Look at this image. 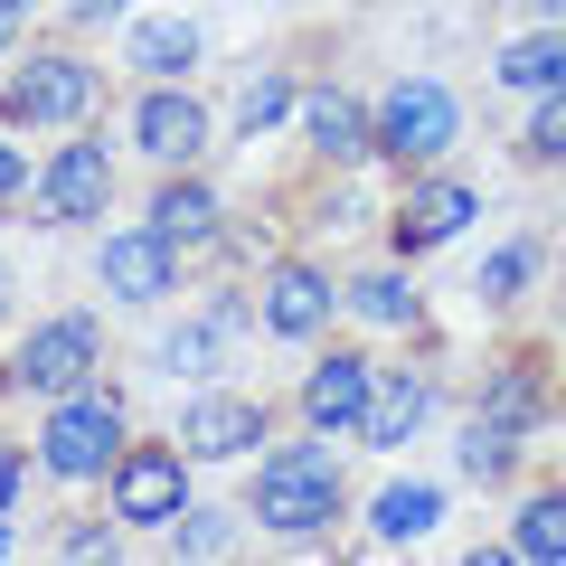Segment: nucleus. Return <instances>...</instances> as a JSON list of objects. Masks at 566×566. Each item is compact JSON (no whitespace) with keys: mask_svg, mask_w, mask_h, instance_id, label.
<instances>
[{"mask_svg":"<svg viewBox=\"0 0 566 566\" xmlns=\"http://www.w3.org/2000/svg\"><path fill=\"white\" fill-rule=\"evenodd\" d=\"M255 510L274 538H312V528H331V510H340V472H331V453L322 444H293V453H274V463L255 472Z\"/></svg>","mask_w":566,"mask_h":566,"instance_id":"f257e3e1","label":"nucleus"},{"mask_svg":"<svg viewBox=\"0 0 566 566\" xmlns=\"http://www.w3.org/2000/svg\"><path fill=\"white\" fill-rule=\"evenodd\" d=\"M39 463L57 472V482H95V472H114L123 463V406L114 397H85V387H76V397H57Z\"/></svg>","mask_w":566,"mask_h":566,"instance_id":"f03ea898","label":"nucleus"},{"mask_svg":"<svg viewBox=\"0 0 566 566\" xmlns=\"http://www.w3.org/2000/svg\"><path fill=\"white\" fill-rule=\"evenodd\" d=\"M189 510V453L180 444H133L114 463V520L123 528H180Z\"/></svg>","mask_w":566,"mask_h":566,"instance_id":"7ed1b4c3","label":"nucleus"},{"mask_svg":"<svg viewBox=\"0 0 566 566\" xmlns=\"http://www.w3.org/2000/svg\"><path fill=\"white\" fill-rule=\"evenodd\" d=\"M95 359H104L95 322H85V312H57V322H39L20 340V368H10V378H20L29 397H76V387L95 378Z\"/></svg>","mask_w":566,"mask_h":566,"instance_id":"20e7f679","label":"nucleus"},{"mask_svg":"<svg viewBox=\"0 0 566 566\" xmlns=\"http://www.w3.org/2000/svg\"><path fill=\"white\" fill-rule=\"evenodd\" d=\"M368 133H378L387 161H434V151L463 133V114H453L444 85H424V76H416V85H397V95L378 104V123H368Z\"/></svg>","mask_w":566,"mask_h":566,"instance_id":"39448f33","label":"nucleus"},{"mask_svg":"<svg viewBox=\"0 0 566 566\" xmlns=\"http://www.w3.org/2000/svg\"><path fill=\"white\" fill-rule=\"evenodd\" d=\"M0 114H10V123H76V114H95V66L29 57L20 76L0 85Z\"/></svg>","mask_w":566,"mask_h":566,"instance_id":"423d86ee","label":"nucleus"},{"mask_svg":"<svg viewBox=\"0 0 566 566\" xmlns=\"http://www.w3.org/2000/svg\"><path fill=\"white\" fill-rule=\"evenodd\" d=\"M95 274L114 283V303H161L170 283H180V245H170L161 227H142V237H114V245H104Z\"/></svg>","mask_w":566,"mask_h":566,"instance_id":"0eeeda50","label":"nucleus"},{"mask_svg":"<svg viewBox=\"0 0 566 566\" xmlns=\"http://www.w3.org/2000/svg\"><path fill=\"white\" fill-rule=\"evenodd\" d=\"M368 406H378L368 359H322V368L303 378V416H312V434H368Z\"/></svg>","mask_w":566,"mask_h":566,"instance_id":"6e6552de","label":"nucleus"},{"mask_svg":"<svg viewBox=\"0 0 566 566\" xmlns=\"http://www.w3.org/2000/svg\"><path fill=\"white\" fill-rule=\"evenodd\" d=\"M255 434H264L255 397H199V406L180 416V453H189V463H237Z\"/></svg>","mask_w":566,"mask_h":566,"instance_id":"1a4fd4ad","label":"nucleus"},{"mask_svg":"<svg viewBox=\"0 0 566 566\" xmlns=\"http://www.w3.org/2000/svg\"><path fill=\"white\" fill-rule=\"evenodd\" d=\"M104 189H114V161H104L95 142H66L57 161H48V180H39V218H95L104 208Z\"/></svg>","mask_w":566,"mask_h":566,"instance_id":"9d476101","label":"nucleus"},{"mask_svg":"<svg viewBox=\"0 0 566 566\" xmlns=\"http://www.w3.org/2000/svg\"><path fill=\"white\" fill-rule=\"evenodd\" d=\"M472 189L463 180H434V189H416V199L397 208V255H424V245H444V237H463L472 227Z\"/></svg>","mask_w":566,"mask_h":566,"instance_id":"9b49d317","label":"nucleus"},{"mask_svg":"<svg viewBox=\"0 0 566 566\" xmlns=\"http://www.w3.org/2000/svg\"><path fill=\"white\" fill-rule=\"evenodd\" d=\"M331 303H340V293H331L312 264H283V274L264 283V331H283V340H312V331L331 322Z\"/></svg>","mask_w":566,"mask_h":566,"instance_id":"f8f14e48","label":"nucleus"},{"mask_svg":"<svg viewBox=\"0 0 566 566\" xmlns=\"http://www.w3.org/2000/svg\"><path fill=\"white\" fill-rule=\"evenodd\" d=\"M133 142L151 151V161H189V151L208 142V114H199L189 95H151V104L133 114Z\"/></svg>","mask_w":566,"mask_h":566,"instance_id":"ddd939ff","label":"nucleus"},{"mask_svg":"<svg viewBox=\"0 0 566 566\" xmlns=\"http://www.w3.org/2000/svg\"><path fill=\"white\" fill-rule=\"evenodd\" d=\"M434 520H444V491H434V482H387L378 501H368V528H378L387 547H397V538H424Z\"/></svg>","mask_w":566,"mask_h":566,"instance_id":"4468645a","label":"nucleus"},{"mask_svg":"<svg viewBox=\"0 0 566 566\" xmlns=\"http://www.w3.org/2000/svg\"><path fill=\"white\" fill-rule=\"evenodd\" d=\"M151 227H161L170 245L218 237V189H199V180H161V199H151Z\"/></svg>","mask_w":566,"mask_h":566,"instance_id":"2eb2a0df","label":"nucleus"},{"mask_svg":"<svg viewBox=\"0 0 566 566\" xmlns=\"http://www.w3.org/2000/svg\"><path fill=\"white\" fill-rule=\"evenodd\" d=\"M227 331H237V312H199V322H180L161 340V368H170V378H208V368L227 359Z\"/></svg>","mask_w":566,"mask_h":566,"instance_id":"dca6fc26","label":"nucleus"},{"mask_svg":"<svg viewBox=\"0 0 566 566\" xmlns=\"http://www.w3.org/2000/svg\"><path fill=\"white\" fill-rule=\"evenodd\" d=\"M501 85H528V95H547V85H566V29L547 20L538 39H510V48H501Z\"/></svg>","mask_w":566,"mask_h":566,"instance_id":"f3484780","label":"nucleus"},{"mask_svg":"<svg viewBox=\"0 0 566 566\" xmlns=\"http://www.w3.org/2000/svg\"><path fill=\"white\" fill-rule=\"evenodd\" d=\"M303 133L322 142L331 161H349V151H359V142H378V133H368V114H359V104L340 95V85H322V95L303 104Z\"/></svg>","mask_w":566,"mask_h":566,"instance_id":"a211bd4d","label":"nucleus"},{"mask_svg":"<svg viewBox=\"0 0 566 566\" xmlns=\"http://www.w3.org/2000/svg\"><path fill=\"white\" fill-rule=\"evenodd\" d=\"M133 66L142 76H189V66H199V29L189 20H142L133 29Z\"/></svg>","mask_w":566,"mask_h":566,"instance_id":"6ab92c4d","label":"nucleus"},{"mask_svg":"<svg viewBox=\"0 0 566 566\" xmlns=\"http://www.w3.org/2000/svg\"><path fill=\"white\" fill-rule=\"evenodd\" d=\"M424 406H434V387H424V378H387L378 406H368V444H406V434L424 424Z\"/></svg>","mask_w":566,"mask_h":566,"instance_id":"aec40b11","label":"nucleus"},{"mask_svg":"<svg viewBox=\"0 0 566 566\" xmlns=\"http://www.w3.org/2000/svg\"><path fill=\"white\" fill-rule=\"evenodd\" d=\"M510 463H520V424L482 406V416H472V434H463V472H472V482H501Z\"/></svg>","mask_w":566,"mask_h":566,"instance_id":"412c9836","label":"nucleus"},{"mask_svg":"<svg viewBox=\"0 0 566 566\" xmlns=\"http://www.w3.org/2000/svg\"><path fill=\"white\" fill-rule=\"evenodd\" d=\"M510 547H520V557H566V491H538V501H520V528H510Z\"/></svg>","mask_w":566,"mask_h":566,"instance_id":"4be33fe9","label":"nucleus"},{"mask_svg":"<svg viewBox=\"0 0 566 566\" xmlns=\"http://www.w3.org/2000/svg\"><path fill=\"white\" fill-rule=\"evenodd\" d=\"M283 114H293V85H283V76H245V95H237V133H274Z\"/></svg>","mask_w":566,"mask_h":566,"instance_id":"5701e85b","label":"nucleus"},{"mask_svg":"<svg viewBox=\"0 0 566 566\" xmlns=\"http://www.w3.org/2000/svg\"><path fill=\"white\" fill-rule=\"evenodd\" d=\"M528 283H538V245H501V255L482 264V293H491V303H520Z\"/></svg>","mask_w":566,"mask_h":566,"instance_id":"b1692460","label":"nucleus"},{"mask_svg":"<svg viewBox=\"0 0 566 566\" xmlns=\"http://www.w3.org/2000/svg\"><path fill=\"white\" fill-rule=\"evenodd\" d=\"M349 303L368 312V322H416V283H397V274H368Z\"/></svg>","mask_w":566,"mask_h":566,"instance_id":"393cba45","label":"nucleus"},{"mask_svg":"<svg viewBox=\"0 0 566 566\" xmlns=\"http://www.w3.org/2000/svg\"><path fill=\"white\" fill-rule=\"evenodd\" d=\"M528 151H538V161H566V85L538 95V114H528Z\"/></svg>","mask_w":566,"mask_h":566,"instance_id":"a878e982","label":"nucleus"},{"mask_svg":"<svg viewBox=\"0 0 566 566\" xmlns=\"http://www.w3.org/2000/svg\"><path fill=\"white\" fill-rule=\"evenodd\" d=\"M180 547H189V557H218V547H227V520H218V510H180Z\"/></svg>","mask_w":566,"mask_h":566,"instance_id":"bb28decb","label":"nucleus"},{"mask_svg":"<svg viewBox=\"0 0 566 566\" xmlns=\"http://www.w3.org/2000/svg\"><path fill=\"white\" fill-rule=\"evenodd\" d=\"M10 510H20V453L0 444V520H10Z\"/></svg>","mask_w":566,"mask_h":566,"instance_id":"cd10ccee","label":"nucleus"},{"mask_svg":"<svg viewBox=\"0 0 566 566\" xmlns=\"http://www.w3.org/2000/svg\"><path fill=\"white\" fill-rule=\"evenodd\" d=\"M20 20H29V0H0V48L20 39Z\"/></svg>","mask_w":566,"mask_h":566,"instance_id":"c85d7f7f","label":"nucleus"},{"mask_svg":"<svg viewBox=\"0 0 566 566\" xmlns=\"http://www.w3.org/2000/svg\"><path fill=\"white\" fill-rule=\"evenodd\" d=\"M10 189H20V151H0V199H10Z\"/></svg>","mask_w":566,"mask_h":566,"instance_id":"c756f323","label":"nucleus"},{"mask_svg":"<svg viewBox=\"0 0 566 566\" xmlns=\"http://www.w3.org/2000/svg\"><path fill=\"white\" fill-rule=\"evenodd\" d=\"M76 10H85V20H104V10H123V0H76Z\"/></svg>","mask_w":566,"mask_h":566,"instance_id":"7c9ffc66","label":"nucleus"},{"mask_svg":"<svg viewBox=\"0 0 566 566\" xmlns=\"http://www.w3.org/2000/svg\"><path fill=\"white\" fill-rule=\"evenodd\" d=\"M538 10H547V20H557V29H566V0H538Z\"/></svg>","mask_w":566,"mask_h":566,"instance_id":"2f4dec72","label":"nucleus"},{"mask_svg":"<svg viewBox=\"0 0 566 566\" xmlns=\"http://www.w3.org/2000/svg\"><path fill=\"white\" fill-rule=\"evenodd\" d=\"M0 557H10V520H0Z\"/></svg>","mask_w":566,"mask_h":566,"instance_id":"473e14b6","label":"nucleus"},{"mask_svg":"<svg viewBox=\"0 0 566 566\" xmlns=\"http://www.w3.org/2000/svg\"><path fill=\"white\" fill-rule=\"evenodd\" d=\"M0 283H10V274H0Z\"/></svg>","mask_w":566,"mask_h":566,"instance_id":"72a5a7b5","label":"nucleus"}]
</instances>
